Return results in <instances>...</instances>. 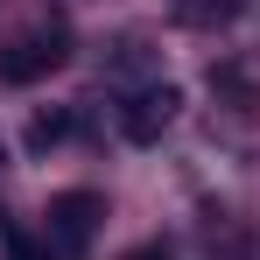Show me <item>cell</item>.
<instances>
[{
    "label": "cell",
    "instance_id": "cell-3",
    "mask_svg": "<svg viewBox=\"0 0 260 260\" xmlns=\"http://www.w3.org/2000/svg\"><path fill=\"white\" fill-rule=\"evenodd\" d=\"M176 106H183V99H176V85L141 91V99L127 106V134H134V141H155V134H162V127L176 120Z\"/></svg>",
    "mask_w": 260,
    "mask_h": 260
},
{
    "label": "cell",
    "instance_id": "cell-4",
    "mask_svg": "<svg viewBox=\"0 0 260 260\" xmlns=\"http://www.w3.org/2000/svg\"><path fill=\"white\" fill-rule=\"evenodd\" d=\"M63 134H71L63 113H43V120H36V141H43V148H49V141H63Z\"/></svg>",
    "mask_w": 260,
    "mask_h": 260
},
{
    "label": "cell",
    "instance_id": "cell-2",
    "mask_svg": "<svg viewBox=\"0 0 260 260\" xmlns=\"http://www.w3.org/2000/svg\"><path fill=\"white\" fill-rule=\"evenodd\" d=\"M99 218H106V204H99L91 190H63V197L49 204V239H63V246H91Z\"/></svg>",
    "mask_w": 260,
    "mask_h": 260
},
{
    "label": "cell",
    "instance_id": "cell-1",
    "mask_svg": "<svg viewBox=\"0 0 260 260\" xmlns=\"http://www.w3.org/2000/svg\"><path fill=\"white\" fill-rule=\"evenodd\" d=\"M63 63V28H36V36H21V43L0 49V78L7 85H36Z\"/></svg>",
    "mask_w": 260,
    "mask_h": 260
},
{
    "label": "cell",
    "instance_id": "cell-6",
    "mask_svg": "<svg viewBox=\"0 0 260 260\" xmlns=\"http://www.w3.org/2000/svg\"><path fill=\"white\" fill-rule=\"evenodd\" d=\"M127 260H169V253H162V246H134Z\"/></svg>",
    "mask_w": 260,
    "mask_h": 260
},
{
    "label": "cell",
    "instance_id": "cell-5",
    "mask_svg": "<svg viewBox=\"0 0 260 260\" xmlns=\"http://www.w3.org/2000/svg\"><path fill=\"white\" fill-rule=\"evenodd\" d=\"M7 260H49L36 239H21V232H7Z\"/></svg>",
    "mask_w": 260,
    "mask_h": 260
}]
</instances>
